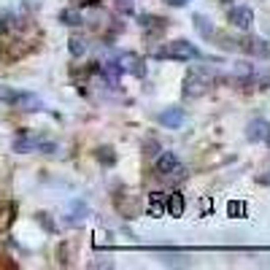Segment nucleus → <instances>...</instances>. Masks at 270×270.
I'll use <instances>...</instances> for the list:
<instances>
[{
  "label": "nucleus",
  "instance_id": "10",
  "mask_svg": "<svg viewBox=\"0 0 270 270\" xmlns=\"http://www.w3.org/2000/svg\"><path fill=\"white\" fill-rule=\"evenodd\" d=\"M60 19L65 22V25H81V14H78V11H73V8L62 11V14H60Z\"/></svg>",
  "mask_w": 270,
  "mask_h": 270
},
{
  "label": "nucleus",
  "instance_id": "4",
  "mask_svg": "<svg viewBox=\"0 0 270 270\" xmlns=\"http://www.w3.org/2000/svg\"><path fill=\"white\" fill-rule=\"evenodd\" d=\"M268 133H270V124L265 119H251V122L246 124V138H249V141H265Z\"/></svg>",
  "mask_w": 270,
  "mask_h": 270
},
{
  "label": "nucleus",
  "instance_id": "1",
  "mask_svg": "<svg viewBox=\"0 0 270 270\" xmlns=\"http://www.w3.org/2000/svg\"><path fill=\"white\" fill-rule=\"evenodd\" d=\"M197 54V46L189 41H173L168 46V51H159V57H173V60H194Z\"/></svg>",
  "mask_w": 270,
  "mask_h": 270
},
{
  "label": "nucleus",
  "instance_id": "6",
  "mask_svg": "<svg viewBox=\"0 0 270 270\" xmlns=\"http://www.w3.org/2000/svg\"><path fill=\"white\" fill-rule=\"evenodd\" d=\"M14 106L25 108V111H41V108H43V103H41V97L30 95V92H19V97H16V103H14Z\"/></svg>",
  "mask_w": 270,
  "mask_h": 270
},
{
  "label": "nucleus",
  "instance_id": "13",
  "mask_svg": "<svg viewBox=\"0 0 270 270\" xmlns=\"http://www.w3.org/2000/svg\"><path fill=\"white\" fill-rule=\"evenodd\" d=\"M194 25L200 27V33H203V36H211V27H208V19H205V16H197V19H194Z\"/></svg>",
  "mask_w": 270,
  "mask_h": 270
},
{
  "label": "nucleus",
  "instance_id": "2",
  "mask_svg": "<svg viewBox=\"0 0 270 270\" xmlns=\"http://www.w3.org/2000/svg\"><path fill=\"white\" fill-rule=\"evenodd\" d=\"M154 170H157V176H170L173 170H181V159L176 152H162L157 157V162H154Z\"/></svg>",
  "mask_w": 270,
  "mask_h": 270
},
{
  "label": "nucleus",
  "instance_id": "17",
  "mask_svg": "<svg viewBox=\"0 0 270 270\" xmlns=\"http://www.w3.org/2000/svg\"><path fill=\"white\" fill-rule=\"evenodd\" d=\"M268 173H270V170H268ZM260 181H262V184H270V176H262Z\"/></svg>",
  "mask_w": 270,
  "mask_h": 270
},
{
  "label": "nucleus",
  "instance_id": "3",
  "mask_svg": "<svg viewBox=\"0 0 270 270\" xmlns=\"http://www.w3.org/2000/svg\"><path fill=\"white\" fill-rule=\"evenodd\" d=\"M230 22H232L235 27H240V30H249L251 22H254V11L246 8V5H240V8H232V11H230Z\"/></svg>",
  "mask_w": 270,
  "mask_h": 270
},
{
  "label": "nucleus",
  "instance_id": "9",
  "mask_svg": "<svg viewBox=\"0 0 270 270\" xmlns=\"http://www.w3.org/2000/svg\"><path fill=\"white\" fill-rule=\"evenodd\" d=\"M249 43H251L249 49L254 51L257 57H268V51H270V49H268V41H262V38H251Z\"/></svg>",
  "mask_w": 270,
  "mask_h": 270
},
{
  "label": "nucleus",
  "instance_id": "15",
  "mask_svg": "<svg viewBox=\"0 0 270 270\" xmlns=\"http://www.w3.org/2000/svg\"><path fill=\"white\" fill-rule=\"evenodd\" d=\"M230 211H232V214H243V205H235V203H230Z\"/></svg>",
  "mask_w": 270,
  "mask_h": 270
},
{
  "label": "nucleus",
  "instance_id": "5",
  "mask_svg": "<svg viewBox=\"0 0 270 270\" xmlns=\"http://www.w3.org/2000/svg\"><path fill=\"white\" fill-rule=\"evenodd\" d=\"M184 111L181 108H168V111H162L159 114V124H165V127H173V130H179L181 124H184Z\"/></svg>",
  "mask_w": 270,
  "mask_h": 270
},
{
  "label": "nucleus",
  "instance_id": "14",
  "mask_svg": "<svg viewBox=\"0 0 270 270\" xmlns=\"http://www.w3.org/2000/svg\"><path fill=\"white\" fill-rule=\"evenodd\" d=\"M119 11L130 14V11H133V0H119Z\"/></svg>",
  "mask_w": 270,
  "mask_h": 270
},
{
  "label": "nucleus",
  "instance_id": "16",
  "mask_svg": "<svg viewBox=\"0 0 270 270\" xmlns=\"http://www.w3.org/2000/svg\"><path fill=\"white\" fill-rule=\"evenodd\" d=\"M168 3H170V5H184L187 0H168Z\"/></svg>",
  "mask_w": 270,
  "mask_h": 270
},
{
  "label": "nucleus",
  "instance_id": "18",
  "mask_svg": "<svg viewBox=\"0 0 270 270\" xmlns=\"http://www.w3.org/2000/svg\"><path fill=\"white\" fill-rule=\"evenodd\" d=\"M225 3H230V0H225Z\"/></svg>",
  "mask_w": 270,
  "mask_h": 270
},
{
  "label": "nucleus",
  "instance_id": "11",
  "mask_svg": "<svg viewBox=\"0 0 270 270\" xmlns=\"http://www.w3.org/2000/svg\"><path fill=\"white\" fill-rule=\"evenodd\" d=\"M16 97H19V92H14V89H8V87H0V100H3V103L14 106V103H16Z\"/></svg>",
  "mask_w": 270,
  "mask_h": 270
},
{
  "label": "nucleus",
  "instance_id": "7",
  "mask_svg": "<svg viewBox=\"0 0 270 270\" xmlns=\"http://www.w3.org/2000/svg\"><path fill=\"white\" fill-rule=\"evenodd\" d=\"M165 211H168L170 216H181L184 214V197L179 192H170L168 200H165Z\"/></svg>",
  "mask_w": 270,
  "mask_h": 270
},
{
  "label": "nucleus",
  "instance_id": "12",
  "mask_svg": "<svg viewBox=\"0 0 270 270\" xmlns=\"http://www.w3.org/2000/svg\"><path fill=\"white\" fill-rule=\"evenodd\" d=\"M84 51H87V43L81 41V38H71V54H76V57H81Z\"/></svg>",
  "mask_w": 270,
  "mask_h": 270
},
{
  "label": "nucleus",
  "instance_id": "8",
  "mask_svg": "<svg viewBox=\"0 0 270 270\" xmlns=\"http://www.w3.org/2000/svg\"><path fill=\"white\" fill-rule=\"evenodd\" d=\"M162 211H165L162 194H159V192H152V194H149V214H152V216H162Z\"/></svg>",
  "mask_w": 270,
  "mask_h": 270
}]
</instances>
